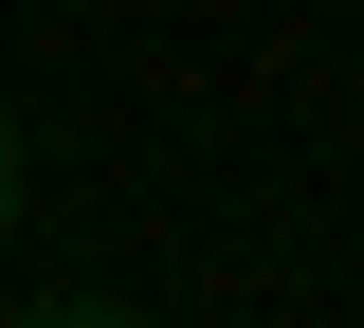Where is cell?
Segmentation results:
<instances>
[{
	"mask_svg": "<svg viewBox=\"0 0 364 328\" xmlns=\"http://www.w3.org/2000/svg\"><path fill=\"white\" fill-rule=\"evenodd\" d=\"M18 328H128V310H91V292H55V310H18Z\"/></svg>",
	"mask_w": 364,
	"mask_h": 328,
	"instance_id": "6da1fadb",
	"label": "cell"
},
{
	"mask_svg": "<svg viewBox=\"0 0 364 328\" xmlns=\"http://www.w3.org/2000/svg\"><path fill=\"white\" fill-rule=\"evenodd\" d=\"M0 219H18V110H0Z\"/></svg>",
	"mask_w": 364,
	"mask_h": 328,
	"instance_id": "7a4b0ae2",
	"label": "cell"
}]
</instances>
